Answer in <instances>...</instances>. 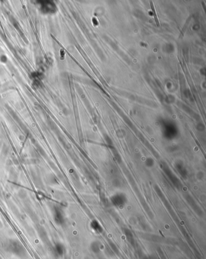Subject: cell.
Returning <instances> with one entry per match:
<instances>
[{
    "instance_id": "11",
    "label": "cell",
    "mask_w": 206,
    "mask_h": 259,
    "mask_svg": "<svg viewBox=\"0 0 206 259\" xmlns=\"http://www.w3.org/2000/svg\"><path fill=\"white\" fill-rule=\"evenodd\" d=\"M146 164L147 167H152L154 165V162L151 158H148V159H147V160L146 161Z\"/></svg>"
},
{
    "instance_id": "3",
    "label": "cell",
    "mask_w": 206,
    "mask_h": 259,
    "mask_svg": "<svg viewBox=\"0 0 206 259\" xmlns=\"http://www.w3.org/2000/svg\"><path fill=\"white\" fill-rule=\"evenodd\" d=\"M184 198L187 202L189 203V205L190 206V207L193 209V210L199 216L202 217L204 215L202 210L201 209V208L198 206V205L196 203L194 199L189 194H185L184 195Z\"/></svg>"
},
{
    "instance_id": "4",
    "label": "cell",
    "mask_w": 206,
    "mask_h": 259,
    "mask_svg": "<svg viewBox=\"0 0 206 259\" xmlns=\"http://www.w3.org/2000/svg\"><path fill=\"white\" fill-rule=\"evenodd\" d=\"M175 168L182 178L184 179L187 178L188 173L182 162H181V161H177L175 164Z\"/></svg>"
},
{
    "instance_id": "1",
    "label": "cell",
    "mask_w": 206,
    "mask_h": 259,
    "mask_svg": "<svg viewBox=\"0 0 206 259\" xmlns=\"http://www.w3.org/2000/svg\"><path fill=\"white\" fill-rule=\"evenodd\" d=\"M160 167L164 174L172 182L173 185L178 190H181L182 188V184L179 181V179L173 173V171L171 170L168 165L165 162L161 161L160 163Z\"/></svg>"
},
{
    "instance_id": "8",
    "label": "cell",
    "mask_w": 206,
    "mask_h": 259,
    "mask_svg": "<svg viewBox=\"0 0 206 259\" xmlns=\"http://www.w3.org/2000/svg\"><path fill=\"white\" fill-rule=\"evenodd\" d=\"M151 7L152 11V12H153V15H154V18H155V22H156L157 26L158 27H159V26H160L159 21H158V20L157 16L156 13H155V11L154 6V5H153V3H152V2H151Z\"/></svg>"
},
{
    "instance_id": "2",
    "label": "cell",
    "mask_w": 206,
    "mask_h": 259,
    "mask_svg": "<svg viewBox=\"0 0 206 259\" xmlns=\"http://www.w3.org/2000/svg\"><path fill=\"white\" fill-rule=\"evenodd\" d=\"M110 200L113 205L115 207L122 208L126 203L128 199L125 194L123 193H118L112 196Z\"/></svg>"
},
{
    "instance_id": "6",
    "label": "cell",
    "mask_w": 206,
    "mask_h": 259,
    "mask_svg": "<svg viewBox=\"0 0 206 259\" xmlns=\"http://www.w3.org/2000/svg\"><path fill=\"white\" fill-rule=\"evenodd\" d=\"M91 226L96 232L102 233L103 232V228L102 227L99 222L96 220H94L92 221L91 223Z\"/></svg>"
},
{
    "instance_id": "5",
    "label": "cell",
    "mask_w": 206,
    "mask_h": 259,
    "mask_svg": "<svg viewBox=\"0 0 206 259\" xmlns=\"http://www.w3.org/2000/svg\"><path fill=\"white\" fill-rule=\"evenodd\" d=\"M123 232L124 234L125 235L126 239L129 242V243L131 244L132 246H134V235L132 234V232L131 231V230H129V229H128L126 228H125L123 229Z\"/></svg>"
},
{
    "instance_id": "9",
    "label": "cell",
    "mask_w": 206,
    "mask_h": 259,
    "mask_svg": "<svg viewBox=\"0 0 206 259\" xmlns=\"http://www.w3.org/2000/svg\"><path fill=\"white\" fill-rule=\"evenodd\" d=\"M190 20H191V17H189V18L187 19V20L186 23H185V24L184 25L183 28H182V30H181V32L180 37H181V36H182V37H183L184 34L185 33V30H186V29H187V26H188V24H189V22H190Z\"/></svg>"
},
{
    "instance_id": "10",
    "label": "cell",
    "mask_w": 206,
    "mask_h": 259,
    "mask_svg": "<svg viewBox=\"0 0 206 259\" xmlns=\"http://www.w3.org/2000/svg\"><path fill=\"white\" fill-rule=\"evenodd\" d=\"M141 259H158V258L154 255L148 254V255H143Z\"/></svg>"
},
{
    "instance_id": "7",
    "label": "cell",
    "mask_w": 206,
    "mask_h": 259,
    "mask_svg": "<svg viewBox=\"0 0 206 259\" xmlns=\"http://www.w3.org/2000/svg\"><path fill=\"white\" fill-rule=\"evenodd\" d=\"M100 247H101L100 242H99V241H97V240L93 241L91 244V246H90V248H91V251L94 254H98L99 252H100V249H101Z\"/></svg>"
}]
</instances>
